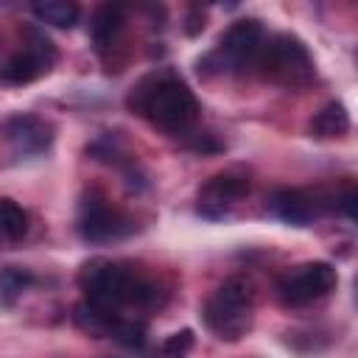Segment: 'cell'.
<instances>
[{
    "instance_id": "13",
    "label": "cell",
    "mask_w": 358,
    "mask_h": 358,
    "mask_svg": "<svg viewBox=\"0 0 358 358\" xmlns=\"http://www.w3.org/2000/svg\"><path fill=\"white\" fill-rule=\"evenodd\" d=\"M347 131H350V115L336 101H330L327 106H322L316 112V117L310 120V134L313 137H341Z\"/></svg>"
},
{
    "instance_id": "4",
    "label": "cell",
    "mask_w": 358,
    "mask_h": 358,
    "mask_svg": "<svg viewBox=\"0 0 358 358\" xmlns=\"http://www.w3.org/2000/svg\"><path fill=\"white\" fill-rule=\"evenodd\" d=\"M255 67L266 78L285 84V87H302L313 78V59L308 48L296 36H288V34H280L263 42L255 59Z\"/></svg>"
},
{
    "instance_id": "12",
    "label": "cell",
    "mask_w": 358,
    "mask_h": 358,
    "mask_svg": "<svg viewBox=\"0 0 358 358\" xmlns=\"http://www.w3.org/2000/svg\"><path fill=\"white\" fill-rule=\"evenodd\" d=\"M50 67V62H45L42 56L31 53V50H20L14 53L3 67H0V78L6 84H28L34 78H39L45 70Z\"/></svg>"
},
{
    "instance_id": "5",
    "label": "cell",
    "mask_w": 358,
    "mask_h": 358,
    "mask_svg": "<svg viewBox=\"0 0 358 358\" xmlns=\"http://www.w3.org/2000/svg\"><path fill=\"white\" fill-rule=\"evenodd\" d=\"M263 48V25L260 20H238L227 28V34L221 36L218 48L204 56L199 62V67L215 64L218 73L224 70H243V67H255V59Z\"/></svg>"
},
{
    "instance_id": "8",
    "label": "cell",
    "mask_w": 358,
    "mask_h": 358,
    "mask_svg": "<svg viewBox=\"0 0 358 358\" xmlns=\"http://www.w3.org/2000/svg\"><path fill=\"white\" fill-rule=\"evenodd\" d=\"M246 193H249V179L243 173H235V171L215 173L199 190V213H204L210 218H218Z\"/></svg>"
},
{
    "instance_id": "15",
    "label": "cell",
    "mask_w": 358,
    "mask_h": 358,
    "mask_svg": "<svg viewBox=\"0 0 358 358\" xmlns=\"http://www.w3.org/2000/svg\"><path fill=\"white\" fill-rule=\"evenodd\" d=\"M73 316H76V324H78L81 330L92 333V336H109L112 327H115V322L120 319L117 313L101 310V308H95V305H90V302H81Z\"/></svg>"
},
{
    "instance_id": "16",
    "label": "cell",
    "mask_w": 358,
    "mask_h": 358,
    "mask_svg": "<svg viewBox=\"0 0 358 358\" xmlns=\"http://www.w3.org/2000/svg\"><path fill=\"white\" fill-rule=\"evenodd\" d=\"M0 232L8 241H20L28 232V215L14 199H0Z\"/></svg>"
},
{
    "instance_id": "6",
    "label": "cell",
    "mask_w": 358,
    "mask_h": 358,
    "mask_svg": "<svg viewBox=\"0 0 358 358\" xmlns=\"http://www.w3.org/2000/svg\"><path fill=\"white\" fill-rule=\"evenodd\" d=\"M338 282V274L330 263H302L296 268H291L280 282H277V294L282 299V305L288 308H299L308 305L324 294H330Z\"/></svg>"
},
{
    "instance_id": "3",
    "label": "cell",
    "mask_w": 358,
    "mask_h": 358,
    "mask_svg": "<svg viewBox=\"0 0 358 358\" xmlns=\"http://www.w3.org/2000/svg\"><path fill=\"white\" fill-rule=\"evenodd\" d=\"M201 316H204V324L218 338L238 341L252 324V285L241 277L227 280L207 299Z\"/></svg>"
},
{
    "instance_id": "14",
    "label": "cell",
    "mask_w": 358,
    "mask_h": 358,
    "mask_svg": "<svg viewBox=\"0 0 358 358\" xmlns=\"http://www.w3.org/2000/svg\"><path fill=\"white\" fill-rule=\"evenodd\" d=\"M34 14L39 22L56 25V28H73L78 22V6L70 0H45L34 6Z\"/></svg>"
},
{
    "instance_id": "2",
    "label": "cell",
    "mask_w": 358,
    "mask_h": 358,
    "mask_svg": "<svg viewBox=\"0 0 358 358\" xmlns=\"http://www.w3.org/2000/svg\"><path fill=\"white\" fill-rule=\"evenodd\" d=\"M78 285L84 288V302L109 313H117L120 305H151L157 299V288L143 280L134 268L103 257L84 263Z\"/></svg>"
},
{
    "instance_id": "21",
    "label": "cell",
    "mask_w": 358,
    "mask_h": 358,
    "mask_svg": "<svg viewBox=\"0 0 358 358\" xmlns=\"http://www.w3.org/2000/svg\"><path fill=\"white\" fill-rule=\"evenodd\" d=\"M352 201H355V193L350 190V193H344L341 199H338V207H341V213L347 215V218H352L355 213H352Z\"/></svg>"
},
{
    "instance_id": "18",
    "label": "cell",
    "mask_w": 358,
    "mask_h": 358,
    "mask_svg": "<svg viewBox=\"0 0 358 358\" xmlns=\"http://www.w3.org/2000/svg\"><path fill=\"white\" fill-rule=\"evenodd\" d=\"M109 336L123 347H143L145 344V324L134 322V319H117Z\"/></svg>"
},
{
    "instance_id": "20",
    "label": "cell",
    "mask_w": 358,
    "mask_h": 358,
    "mask_svg": "<svg viewBox=\"0 0 358 358\" xmlns=\"http://www.w3.org/2000/svg\"><path fill=\"white\" fill-rule=\"evenodd\" d=\"M201 28H204V14L199 8H193L190 17H187V34H199Z\"/></svg>"
},
{
    "instance_id": "19",
    "label": "cell",
    "mask_w": 358,
    "mask_h": 358,
    "mask_svg": "<svg viewBox=\"0 0 358 358\" xmlns=\"http://www.w3.org/2000/svg\"><path fill=\"white\" fill-rule=\"evenodd\" d=\"M190 347H193V330H179V333H173V336L165 338L162 355H168V358H182Z\"/></svg>"
},
{
    "instance_id": "17",
    "label": "cell",
    "mask_w": 358,
    "mask_h": 358,
    "mask_svg": "<svg viewBox=\"0 0 358 358\" xmlns=\"http://www.w3.org/2000/svg\"><path fill=\"white\" fill-rule=\"evenodd\" d=\"M31 282H34L31 271H25V268H20V266L3 268V271H0V302H3V305H11Z\"/></svg>"
},
{
    "instance_id": "10",
    "label": "cell",
    "mask_w": 358,
    "mask_h": 358,
    "mask_svg": "<svg viewBox=\"0 0 358 358\" xmlns=\"http://www.w3.org/2000/svg\"><path fill=\"white\" fill-rule=\"evenodd\" d=\"M268 207L277 218H282L288 224H296V227H305L319 215V201L305 190H288V187L274 190L271 199H268Z\"/></svg>"
},
{
    "instance_id": "7",
    "label": "cell",
    "mask_w": 358,
    "mask_h": 358,
    "mask_svg": "<svg viewBox=\"0 0 358 358\" xmlns=\"http://www.w3.org/2000/svg\"><path fill=\"white\" fill-rule=\"evenodd\" d=\"M129 229H131V224L120 210L109 207L103 199H95V196L84 199L81 213H78V232L84 241L103 243V241L123 238Z\"/></svg>"
},
{
    "instance_id": "1",
    "label": "cell",
    "mask_w": 358,
    "mask_h": 358,
    "mask_svg": "<svg viewBox=\"0 0 358 358\" xmlns=\"http://www.w3.org/2000/svg\"><path fill=\"white\" fill-rule=\"evenodd\" d=\"M126 103H129V109H134L154 126H159L165 131H176V134L185 131L187 126H193V120L199 115L196 95L171 70H159V73H151L143 81H137L131 87Z\"/></svg>"
},
{
    "instance_id": "11",
    "label": "cell",
    "mask_w": 358,
    "mask_h": 358,
    "mask_svg": "<svg viewBox=\"0 0 358 358\" xmlns=\"http://www.w3.org/2000/svg\"><path fill=\"white\" fill-rule=\"evenodd\" d=\"M123 20H126V8L117 6V3H103L95 14H92V22H90V39L95 45V50H106L112 45V39L120 34L123 28Z\"/></svg>"
},
{
    "instance_id": "9",
    "label": "cell",
    "mask_w": 358,
    "mask_h": 358,
    "mask_svg": "<svg viewBox=\"0 0 358 358\" xmlns=\"http://www.w3.org/2000/svg\"><path fill=\"white\" fill-rule=\"evenodd\" d=\"M3 134H6L8 145L22 157L42 154L50 145V129L36 115H14V117H8L6 126H3Z\"/></svg>"
}]
</instances>
